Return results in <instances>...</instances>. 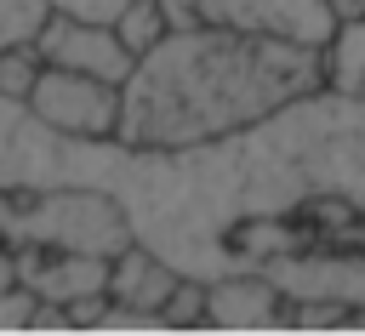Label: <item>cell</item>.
Returning a JSON list of instances; mask_svg holds the SVG:
<instances>
[{"label": "cell", "instance_id": "cell-4", "mask_svg": "<svg viewBox=\"0 0 365 336\" xmlns=\"http://www.w3.org/2000/svg\"><path fill=\"white\" fill-rule=\"evenodd\" d=\"M29 114L63 137L80 142H114L120 137V114H125V85L80 74V68H57L46 63L40 85L29 91Z\"/></svg>", "mask_w": 365, "mask_h": 336}, {"label": "cell", "instance_id": "cell-3", "mask_svg": "<svg viewBox=\"0 0 365 336\" xmlns=\"http://www.w3.org/2000/svg\"><path fill=\"white\" fill-rule=\"evenodd\" d=\"M114 142H80L29 114V103L0 97V194L51 188V182H103Z\"/></svg>", "mask_w": 365, "mask_h": 336}, {"label": "cell", "instance_id": "cell-7", "mask_svg": "<svg viewBox=\"0 0 365 336\" xmlns=\"http://www.w3.org/2000/svg\"><path fill=\"white\" fill-rule=\"evenodd\" d=\"M17 251V273L23 285L40 296V302H80V296H97L108 290V268L114 256H91V251H40V245H11Z\"/></svg>", "mask_w": 365, "mask_h": 336}, {"label": "cell", "instance_id": "cell-12", "mask_svg": "<svg viewBox=\"0 0 365 336\" xmlns=\"http://www.w3.org/2000/svg\"><path fill=\"white\" fill-rule=\"evenodd\" d=\"M160 319H165V330H188V325H211V279H200V273H182V279H177V290L165 296V308H160Z\"/></svg>", "mask_w": 365, "mask_h": 336}, {"label": "cell", "instance_id": "cell-17", "mask_svg": "<svg viewBox=\"0 0 365 336\" xmlns=\"http://www.w3.org/2000/svg\"><path fill=\"white\" fill-rule=\"evenodd\" d=\"M11 285H23V273H17V251L0 239V296H6Z\"/></svg>", "mask_w": 365, "mask_h": 336}, {"label": "cell", "instance_id": "cell-2", "mask_svg": "<svg viewBox=\"0 0 365 336\" xmlns=\"http://www.w3.org/2000/svg\"><path fill=\"white\" fill-rule=\"evenodd\" d=\"M0 239L40 251H91L120 256L137 233L114 188L103 182H51V188H6L0 194Z\"/></svg>", "mask_w": 365, "mask_h": 336}, {"label": "cell", "instance_id": "cell-9", "mask_svg": "<svg viewBox=\"0 0 365 336\" xmlns=\"http://www.w3.org/2000/svg\"><path fill=\"white\" fill-rule=\"evenodd\" d=\"M177 279H182L177 262H165L154 245L131 239V245L114 256V268H108V296H114L120 308H131V313H160L165 296L177 290Z\"/></svg>", "mask_w": 365, "mask_h": 336}, {"label": "cell", "instance_id": "cell-16", "mask_svg": "<svg viewBox=\"0 0 365 336\" xmlns=\"http://www.w3.org/2000/svg\"><path fill=\"white\" fill-rule=\"evenodd\" d=\"M160 11H165L171 28H200V23H211V17H205V0H160Z\"/></svg>", "mask_w": 365, "mask_h": 336}, {"label": "cell", "instance_id": "cell-8", "mask_svg": "<svg viewBox=\"0 0 365 336\" xmlns=\"http://www.w3.org/2000/svg\"><path fill=\"white\" fill-rule=\"evenodd\" d=\"M291 319V296L262 273H222L211 279V325L222 330H268Z\"/></svg>", "mask_w": 365, "mask_h": 336}, {"label": "cell", "instance_id": "cell-5", "mask_svg": "<svg viewBox=\"0 0 365 336\" xmlns=\"http://www.w3.org/2000/svg\"><path fill=\"white\" fill-rule=\"evenodd\" d=\"M34 46H40L46 63L80 68V74H97V80H114V85H125L131 68H137V51H125L114 23H91V17H68V11H51V23L40 28Z\"/></svg>", "mask_w": 365, "mask_h": 336}, {"label": "cell", "instance_id": "cell-13", "mask_svg": "<svg viewBox=\"0 0 365 336\" xmlns=\"http://www.w3.org/2000/svg\"><path fill=\"white\" fill-rule=\"evenodd\" d=\"M40 74H46L40 46H6V51H0V97L29 103V91L40 85Z\"/></svg>", "mask_w": 365, "mask_h": 336}, {"label": "cell", "instance_id": "cell-11", "mask_svg": "<svg viewBox=\"0 0 365 336\" xmlns=\"http://www.w3.org/2000/svg\"><path fill=\"white\" fill-rule=\"evenodd\" d=\"M114 34L125 40V51H154L165 34H171V23H165V11H160V0H125V11L114 17Z\"/></svg>", "mask_w": 365, "mask_h": 336}, {"label": "cell", "instance_id": "cell-1", "mask_svg": "<svg viewBox=\"0 0 365 336\" xmlns=\"http://www.w3.org/2000/svg\"><path fill=\"white\" fill-rule=\"evenodd\" d=\"M319 85H325L319 46L262 40L228 23L171 28L154 51L137 57L114 142L143 154L222 142L314 97Z\"/></svg>", "mask_w": 365, "mask_h": 336}, {"label": "cell", "instance_id": "cell-14", "mask_svg": "<svg viewBox=\"0 0 365 336\" xmlns=\"http://www.w3.org/2000/svg\"><path fill=\"white\" fill-rule=\"evenodd\" d=\"M46 23H51V0H0V51L34 46Z\"/></svg>", "mask_w": 365, "mask_h": 336}, {"label": "cell", "instance_id": "cell-18", "mask_svg": "<svg viewBox=\"0 0 365 336\" xmlns=\"http://www.w3.org/2000/svg\"><path fill=\"white\" fill-rule=\"evenodd\" d=\"M336 6V17H365V0H331Z\"/></svg>", "mask_w": 365, "mask_h": 336}, {"label": "cell", "instance_id": "cell-6", "mask_svg": "<svg viewBox=\"0 0 365 336\" xmlns=\"http://www.w3.org/2000/svg\"><path fill=\"white\" fill-rule=\"evenodd\" d=\"M205 17L262 40H291V46H325L336 34L331 0H205Z\"/></svg>", "mask_w": 365, "mask_h": 336}, {"label": "cell", "instance_id": "cell-10", "mask_svg": "<svg viewBox=\"0 0 365 336\" xmlns=\"http://www.w3.org/2000/svg\"><path fill=\"white\" fill-rule=\"evenodd\" d=\"M319 63H325V91L365 103V17H336V34L319 46Z\"/></svg>", "mask_w": 365, "mask_h": 336}, {"label": "cell", "instance_id": "cell-15", "mask_svg": "<svg viewBox=\"0 0 365 336\" xmlns=\"http://www.w3.org/2000/svg\"><path fill=\"white\" fill-rule=\"evenodd\" d=\"M51 11H68V17H91V23H114L125 11V0H51Z\"/></svg>", "mask_w": 365, "mask_h": 336}]
</instances>
